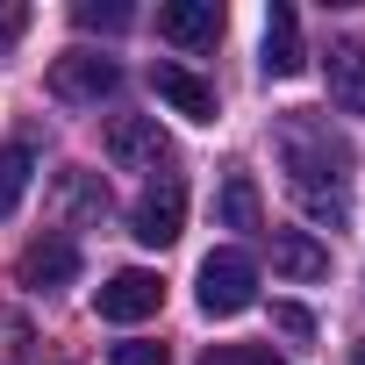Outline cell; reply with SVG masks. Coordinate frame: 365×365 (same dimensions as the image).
Segmentation results:
<instances>
[{
    "label": "cell",
    "instance_id": "1",
    "mask_svg": "<svg viewBox=\"0 0 365 365\" xmlns=\"http://www.w3.org/2000/svg\"><path fill=\"white\" fill-rule=\"evenodd\" d=\"M279 158H287V194L301 201V215L322 222V230H344V215H351V143L315 115H287Z\"/></svg>",
    "mask_w": 365,
    "mask_h": 365
},
{
    "label": "cell",
    "instance_id": "2",
    "mask_svg": "<svg viewBox=\"0 0 365 365\" xmlns=\"http://www.w3.org/2000/svg\"><path fill=\"white\" fill-rule=\"evenodd\" d=\"M179 230H187V179L165 172V179H150V187L136 194V208H129V237H136L143 251H165V244H179Z\"/></svg>",
    "mask_w": 365,
    "mask_h": 365
},
{
    "label": "cell",
    "instance_id": "3",
    "mask_svg": "<svg viewBox=\"0 0 365 365\" xmlns=\"http://www.w3.org/2000/svg\"><path fill=\"white\" fill-rule=\"evenodd\" d=\"M101 143H108V158H115L122 172H150V179H165V172L179 165V150H172V136L158 129V115H115Z\"/></svg>",
    "mask_w": 365,
    "mask_h": 365
},
{
    "label": "cell",
    "instance_id": "4",
    "mask_svg": "<svg viewBox=\"0 0 365 365\" xmlns=\"http://www.w3.org/2000/svg\"><path fill=\"white\" fill-rule=\"evenodd\" d=\"M251 301H258L251 251H208L201 258V315H244Z\"/></svg>",
    "mask_w": 365,
    "mask_h": 365
},
{
    "label": "cell",
    "instance_id": "5",
    "mask_svg": "<svg viewBox=\"0 0 365 365\" xmlns=\"http://www.w3.org/2000/svg\"><path fill=\"white\" fill-rule=\"evenodd\" d=\"M115 86H122V72H115V58H101V51H65V58H51V101H65V108H101Z\"/></svg>",
    "mask_w": 365,
    "mask_h": 365
},
{
    "label": "cell",
    "instance_id": "6",
    "mask_svg": "<svg viewBox=\"0 0 365 365\" xmlns=\"http://www.w3.org/2000/svg\"><path fill=\"white\" fill-rule=\"evenodd\" d=\"M93 308H101V322H143V315H158V308H165V279H158V272H143V265H129V272L101 279Z\"/></svg>",
    "mask_w": 365,
    "mask_h": 365
},
{
    "label": "cell",
    "instance_id": "7",
    "mask_svg": "<svg viewBox=\"0 0 365 365\" xmlns=\"http://www.w3.org/2000/svg\"><path fill=\"white\" fill-rule=\"evenodd\" d=\"M158 36L179 43V51H215L222 8H215V0H172V8H158Z\"/></svg>",
    "mask_w": 365,
    "mask_h": 365
},
{
    "label": "cell",
    "instance_id": "8",
    "mask_svg": "<svg viewBox=\"0 0 365 365\" xmlns=\"http://www.w3.org/2000/svg\"><path fill=\"white\" fill-rule=\"evenodd\" d=\"M79 279V244L72 237H36L29 251H22V287L29 294H58V287H72Z\"/></svg>",
    "mask_w": 365,
    "mask_h": 365
},
{
    "label": "cell",
    "instance_id": "9",
    "mask_svg": "<svg viewBox=\"0 0 365 365\" xmlns=\"http://www.w3.org/2000/svg\"><path fill=\"white\" fill-rule=\"evenodd\" d=\"M150 86H158V101H165L172 115L215 122V86H208L201 72H187V65H150Z\"/></svg>",
    "mask_w": 365,
    "mask_h": 365
},
{
    "label": "cell",
    "instance_id": "10",
    "mask_svg": "<svg viewBox=\"0 0 365 365\" xmlns=\"http://www.w3.org/2000/svg\"><path fill=\"white\" fill-rule=\"evenodd\" d=\"M58 215L79 222V230H101V222H108V179L86 172V165L58 172Z\"/></svg>",
    "mask_w": 365,
    "mask_h": 365
},
{
    "label": "cell",
    "instance_id": "11",
    "mask_svg": "<svg viewBox=\"0 0 365 365\" xmlns=\"http://www.w3.org/2000/svg\"><path fill=\"white\" fill-rule=\"evenodd\" d=\"M265 79H294L308 58H301V15L287 8V0H272V8H265Z\"/></svg>",
    "mask_w": 365,
    "mask_h": 365
},
{
    "label": "cell",
    "instance_id": "12",
    "mask_svg": "<svg viewBox=\"0 0 365 365\" xmlns=\"http://www.w3.org/2000/svg\"><path fill=\"white\" fill-rule=\"evenodd\" d=\"M329 101L365 115V36H344L329 43Z\"/></svg>",
    "mask_w": 365,
    "mask_h": 365
},
{
    "label": "cell",
    "instance_id": "13",
    "mask_svg": "<svg viewBox=\"0 0 365 365\" xmlns=\"http://www.w3.org/2000/svg\"><path fill=\"white\" fill-rule=\"evenodd\" d=\"M272 272H279V279H322V272H329V251H322L308 230H279V237H272Z\"/></svg>",
    "mask_w": 365,
    "mask_h": 365
},
{
    "label": "cell",
    "instance_id": "14",
    "mask_svg": "<svg viewBox=\"0 0 365 365\" xmlns=\"http://www.w3.org/2000/svg\"><path fill=\"white\" fill-rule=\"evenodd\" d=\"M29 179H36V150H29V143H0V222L22 208Z\"/></svg>",
    "mask_w": 365,
    "mask_h": 365
},
{
    "label": "cell",
    "instance_id": "15",
    "mask_svg": "<svg viewBox=\"0 0 365 365\" xmlns=\"http://www.w3.org/2000/svg\"><path fill=\"white\" fill-rule=\"evenodd\" d=\"M222 230H258V187H251V172H230L222 179Z\"/></svg>",
    "mask_w": 365,
    "mask_h": 365
},
{
    "label": "cell",
    "instance_id": "16",
    "mask_svg": "<svg viewBox=\"0 0 365 365\" xmlns=\"http://www.w3.org/2000/svg\"><path fill=\"white\" fill-rule=\"evenodd\" d=\"M72 22H79V29H108V36H122V29L136 22V8H129V0H79Z\"/></svg>",
    "mask_w": 365,
    "mask_h": 365
},
{
    "label": "cell",
    "instance_id": "17",
    "mask_svg": "<svg viewBox=\"0 0 365 365\" xmlns=\"http://www.w3.org/2000/svg\"><path fill=\"white\" fill-rule=\"evenodd\" d=\"M108 365H172V351H165V344L129 336V344H115V351H108Z\"/></svg>",
    "mask_w": 365,
    "mask_h": 365
},
{
    "label": "cell",
    "instance_id": "18",
    "mask_svg": "<svg viewBox=\"0 0 365 365\" xmlns=\"http://www.w3.org/2000/svg\"><path fill=\"white\" fill-rule=\"evenodd\" d=\"M22 29H29V8H22V0H0V51H15Z\"/></svg>",
    "mask_w": 365,
    "mask_h": 365
},
{
    "label": "cell",
    "instance_id": "19",
    "mask_svg": "<svg viewBox=\"0 0 365 365\" xmlns=\"http://www.w3.org/2000/svg\"><path fill=\"white\" fill-rule=\"evenodd\" d=\"M272 329H287L294 344H308V336H315V322H308V308H294V301H279V308H272Z\"/></svg>",
    "mask_w": 365,
    "mask_h": 365
},
{
    "label": "cell",
    "instance_id": "20",
    "mask_svg": "<svg viewBox=\"0 0 365 365\" xmlns=\"http://www.w3.org/2000/svg\"><path fill=\"white\" fill-rule=\"evenodd\" d=\"M258 358H265L258 344H208V358H201V365H258Z\"/></svg>",
    "mask_w": 365,
    "mask_h": 365
},
{
    "label": "cell",
    "instance_id": "21",
    "mask_svg": "<svg viewBox=\"0 0 365 365\" xmlns=\"http://www.w3.org/2000/svg\"><path fill=\"white\" fill-rule=\"evenodd\" d=\"M351 365H365V344H358V351H351Z\"/></svg>",
    "mask_w": 365,
    "mask_h": 365
},
{
    "label": "cell",
    "instance_id": "22",
    "mask_svg": "<svg viewBox=\"0 0 365 365\" xmlns=\"http://www.w3.org/2000/svg\"><path fill=\"white\" fill-rule=\"evenodd\" d=\"M258 365H279V358H272V351H265V358H258Z\"/></svg>",
    "mask_w": 365,
    "mask_h": 365
}]
</instances>
